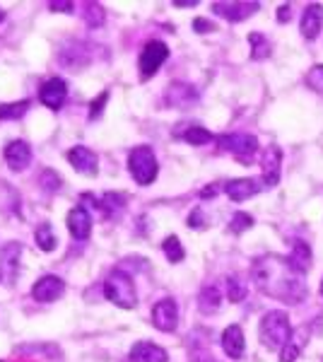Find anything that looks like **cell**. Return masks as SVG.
Listing matches in <instances>:
<instances>
[{
    "instance_id": "6da1fadb",
    "label": "cell",
    "mask_w": 323,
    "mask_h": 362,
    "mask_svg": "<svg viewBox=\"0 0 323 362\" xmlns=\"http://www.w3.org/2000/svg\"><path fill=\"white\" fill-rule=\"evenodd\" d=\"M251 278H254L256 288L263 295L285 302V305H299V302L307 300L304 273H299L287 256H258V259H254V266H251Z\"/></svg>"
},
{
    "instance_id": "7a4b0ae2",
    "label": "cell",
    "mask_w": 323,
    "mask_h": 362,
    "mask_svg": "<svg viewBox=\"0 0 323 362\" xmlns=\"http://www.w3.org/2000/svg\"><path fill=\"white\" fill-rule=\"evenodd\" d=\"M258 336H261V343L268 350H283L292 341L290 317H287L283 309H270V312L263 314Z\"/></svg>"
},
{
    "instance_id": "3957f363",
    "label": "cell",
    "mask_w": 323,
    "mask_h": 362,
    "mask_svg": "<svg viewBox=\"0 0 323 362\" xmlns=\"http://www.w3.org/2000/svg\"><path fill=\"white\" fill-rule=\"evenodd\" d=\"M104 297L121 309H133L138 305V290H135L133 278L128 273L119 271V268L111 271L107 280H104Z\"/></svg>"
},
{
    "instance_id": "277c9868",
    "label": "cell",
    "mask_w": 323,
    "mask_h": 362,
    "mask_svg": "<svg viewBox=\"0 0 323 362\" xmlns=\"http://www.w3.org/2000/svg\"><path fill=\"white\" fill-rule=\"evenodd\" d=\"M128 172L135 179V184L150 186L152 181L160 174V165H157V157L152 153L150 145H138L128 155Z\"/></svg>"
},
{
    "instance_id": "5b68a950",
    "label": "cell",
    "mask_w": 323,
    "mask_h": 362,
    "mask_svg": "<svg viewBox=\"0 0 323 362\" xmlns=\"http://www.w3.org/2000/svg\"><path fill=\"white\" fill-rule=\"evenodd\" d=\"M217 145H220L225 153L232 157H237L244 165H251L254 157L258 155V140L249 133H227V136L217 138Z\"/></svg>"
},
{
    "instance_id": "8992f818",
    "label": "cell",
    "mask_w": 323,
    "mask_h": 362,
    "mask_svg": "<svg viewBox=\"0 0 323 362\" xmlns=\"http://www.w3.org/2000/svg\"><path fill=\"white\" fill-rule=\"evenodd\" d=\"M169 58V46L164 42H157V39H152L143 46V51H140V58H138V75L143 83H148L157 75V70L162 68V63Z\"/></svg>"
},
{
    "instance_id": "52a82bcc",
    "label": "cell",
    "mask_w": 323,
    "mask_h": 362,
    "mask_svg": "<svg viewBox=\"0 0 323 362\" xmlns=\"http://www.w3.org/2000/svg\"><path fill=\"white\" fill-rule=\"evenodd\" d=\"M152 324H155L157 331H164V334L176 331V326H179V305L172 297H164L152 307Z\"/></svg>"
},
{
    "instance_id": "ba28073f",
    "label": "cell",
    "mask_w": 323,
    "mask_h": 362,
    "mask_svg": "<svg viewBox=\"0 0 323 362\" xmlns=\"http://www.w3.org/2000/svg\"><path fill=\"white\" fill-rule=\"evenodd\" d=\"M280 172H283V150L278 145H270L263 150L261 157V179L266 184V189H273L280 181Z\"/></svg>"
},
{
    "instance_id": "9c48e42d",
    "label": "cell",
    "mask_w": 323,
    "mask_h": 362,
    "mask_svg": "<svg viewBox=\"0 0 323 362\" xmlns=\"http://www.w3.org/2000/svg\"><path fill=\"white\" fill-rule=\"evenodd\" d=\"M68 97V83L61 78H51L39 87V102L51 112H61V107L66 104Z\"/></svg>"
},
{
    "instance_id": "30bf717a",
    "label": "cell",
    "mask_w": 323,
    "mask_h": 362,
    "mask_svg": "<svg viewBox=\"0 0 323 362\" xmlns=\"http://www.w3.org/2000/svg\"><path fill=\"white\" fill-rule=\"evenodd\" d=\"M68 162L70 167L78 174H85V177H95L99 172V157L97 153H92L85 145H75V148L68 150Z\"/></svg>"
},
{
    "instance_id": "8fae6325",
    "label": "cell",
    "mask_w": 323,
    "mask_h": 362,
    "mask_svg": "<svg viewBox=\"0 0 323 362\" xmlns=\"http://www.w3.org/2000/svg\"><path fill=\"white\" fill-rule=\"evenodd\" d=\"M63 293H66V283L58 276H41L32 288V297L37 302H41V305L56 302Z\"/></svg>"
},
{
    "instance_id": "7c38bea8",
    "label": "cell",
    "mask_w": 323,
    "mask_h": 362,
    "mask_svg": "<svg viewBox=\"0 0 323 362\" xmlns=\"http://www.w3.org/2000/svg\"><path fill=\"white\" fill-rule=\"evenodd\" d=\"M261 10V3H213V13L225 17L227 22H244Z\"/></svg>"
},
{
    "instance_id": "4fadbf2b",
    "label": "cell",
    "mask_w": 323,
    "mask_h": 362,
    "mask_svg": "<svg viewBox=\"0 0 323 362\" xmlns=\"http://www.w3.org/2000/svg\"><path fill=\"white\" fill-rule=\"evenodd\" d=\"M263 189H266L263 179H251V177L232 179V181H227V184H225V194L232 198L234 203H242V201H246V198L261 194Z\"/></svg>"
},
{
    "instance_id": "5bb4252c",
    "label": "cell",
    "mask_w": 323,
    "mask_h": 362,
    "mask_svg": "<svg viewBox=\"0 0 323 362\" xmlns=\"http://www.w3.org/2000/svg\"><path fill=\"white\" fill-rule=\"evenodd\" d=\"M198 99H201V95H198L196 87L189 83H172L167 95H164V102L172 109H186V107H191V104H196Z\"/></svg>"
},
{
    "instance_id": "9a60e30c",
    "label": "cell",
    "mask_w": 323,
    "mask_h": 362,
    "mask_svg": "<svg viewBox=\"0 0 323 362\" xmlns=\"http://www.w3.org/2000/svg\"><path fill=\"white\" fill-rule=\"evenodd\" d=\"M3 157L13 172H22V169L32 165V148H29V143H25V140H10L3 150Z\"/></svg>"
},
{
    "instance_id": "2e32d148",
    "label": "cell",
    "mask_w": 323,
    "mask_h": 362,
    "mask_svg": "<svg viewBox=\"0 0 323 362\" xmlns=\"http://www.w3.org/2000/svg\"><path fill=\"white\" fill-rule=\"evenodd\" d=\"M323 27V5L319 3H309L302 13V22H299V29H302V37L304 39H316L319 37Z\"/></svg>"
},
{
    "instance_id": "e0dca14e",
    "label": "cell",
    "mask_w": 323,
    "mask_h": 362,
    "mask_svg": "<svg viewBox=\"0 0 323 362\" xmlns=\"http://www.w3.org/2000/svg\"><path fill=\"white\" fill-rule=\"evenodd\" d=\"M68 230L75 239H87L92 235V215L85 206H75L68 213Z\"/></svg>"
},
{
    "instance_id": "ac0fdd59",
    "label": "cell",
    "mask_w": 323,
    "mask_h": 362,
    "mask_svg": "<svg viewBox=\"0 0 323 362\" xmlns=\"http://www.w3.org/2000/svg\"><path fill=\"white\" fill-rule=\"evenodd\" d=\"M128 360H131V362H167L169 353L162 346L152 343V341H138L131 348V355H128Z\"/></svg>"
},
{
    "instance_id": "d6986e66",
    "label": "cell",
    "mask_w": 323,
    "mask_h": 362,
    "mask_svg": "<svg viewBox=\"0 0 323 362\" xmlns=\"http://www.w3.org/2000/svg\"><path fill=\"white\" fill-rule=\"evenodd\" d=\"M222 350L229 355L232 360L244 358V350H246V341H244V331L239 324H232L222 331Z\"/></svg>"
},
{
    "instance_id": "ffe728a7",
    "label": "cell",
    "mask_w": 323,
    "mask_h": 362,
    "mask_svg": "<svg viewBox=\"0 0 323 362\" xmlns=\"http://www.w3.org/2000/svg\"><path fill=\"white\" fill-rule=\"evenodd\" d=\"M20 254H22V244L20 242H10L8 247L0 251V276L8 278V283H13V280L17 278Z\"/></svg>"
},
{
    "instance_id": "44dd1931",
    "label": "cell",
    "mask_w": 323,
    "mask_h": 362,
    "mask_svg": "<svg viewBox=\"0 0 323 362\" xmlns=\"http://www.w3.org/2000/svg\"><path fill=\"white\" fill-rule=\"evenodd\" d=\"M126 203H128V198L123 196V194H116V191H109V194H104V196L97 201V208L102 210V218L114 220L116 215L126 210Z\"/></svg>"
},
{
    "instance_id": "7402d4cb",
    "label": "cell",
    "mask_w": 323,
    "mask_h": 362,
    "mask_svg": "<svg viewBox=\"0 0 323 362\" xmlns=\"http://www.w3.org/2000/svg\"><path fill=\"white\" fill-rule=\"evenodd\" d=\"M220 305H222V293L217 285H205L201 293H198V309H201L203 314L217 312Z\"/></svg>"
},
{
    "instance_id": "603a6c76",
    "label": "cell",
    "mask_w": 323,
    "mask_h": 362,
    "mask_svg": "<svg viewBox=\"0 0 323 362\" xmlns=\"http://www.w3.org/2000/svg\"><path fill=\"white\" fill-rule=\"evenodd\" d=\"M290 259V264L297 268L299 273H309L311 268V249L307 242H295V247H292V254L287 256Z\"/></svg>"
},
{
    "instance_id": "cb8c5ba5",
    "label": "cell",
    "mask_w": 323,
    "mask_h": 362,
    "mask_svg": "<svg viewBox=\"0 0 323 362\" xmlns=\"http://www.w3.org/2000/svg\"><path fill=\"white\" fill-rule=\"evenodd\" d=\"M29 112V99H20V102L0 104V121H17Z\"/></svg>"
},
{
    "instance_id": "d4e9b609",
    "label": "cell",
    "mask_w": 323,
    "mask_h": 362,
    "mask_svg": "<svg viewBox=\"0 0 323 362\" xmlns=\"http://www.w3.org/2000/svg\"><path fill=\"white\" fill-rule=\"evenodd\" d=\"M249 44H251V58H254V61H263V58H268L270 51H273V46H270L268 39L258 32L249 34Z\"/></svg>"
},
{
    "instance_id": "484cf974",
    "label": "cell",
    "mask_w": 323,
    "mask_h": 362,
    "mask_svg": "<svg viewBox=\"0 0 323 362\" xmlns=\"http://www.w3.org/2000/svg\"><path fill=\"white\" fill-rule=\"evenodd\" d=\"M162 251H164V256H167V261L169 264H181L184 261V256H186V251L184 247H181V242H179V237H167L162 242Z\"/></svg>"
},
{
    "instance_id": "4316f807",
    "label": "cell",
    "mask_w": 323,
    "mask_h": 362,
    "mask_svg": "<svg viewBox=\"0 0 323 362\" xmlns=\"http://www.w3.org/2000/svg\"><path fill=\"white\" fill-rule=\"evenodd\" d=\"M34 239H37V244H39L41 251H54L58 247V239L54 235V227H51L49 223H44V225L37 227V235H34Z\"/></svg>"
},
{
    "instance_id": "83f0119b",
    "label": "cell",
    "mask_w": 323,
    "mask_h": 362,
    "mask_svg": "<svg viewBox=\"0 0 323 362\" xmlns=\"http://www.w3.org/2000/svg\"><path fill=\"white\" fill-rule=\"evenodd\" d=\"M181 138H184L186 143H191V145H205V143H210V140H213V133H210L208 128H203V126H189L184 133H181Z\"/></svg>"
},
{
    "instance_id": "f1b7e54d",
    "label": "cell",
    "mask_w": 323,
    "mask_h": 362,
    "mask_svg": "<svg viewBox=\"0 0 323 362\" xmlns=\"http://www.w3.org/2000/svg\"><path fill=\"white\" fill-rule=\"evenodd\" d=\"M104 20H107V13L99 3H85V22L90 25L92 29L102 27Z\"/></svg>"
},
{
    "instance_id": "f546056e",
    "label": "cell",
    "mask_w": 323,
    "mask_h": 362,
    "mask_svg": "<svg viewBox=\"0 0 323 362\" xmlns=\"http://www.w3.org/2000/svg\"><path fill=\"white\" fill-rule=\"evenodd\" d=\"M246 297V288L244 283L237 276H229L227 278V300L229 302H242Z\"/></svg>"
},
{
    "instance_id": "4dcf8cb0",
    "label": "cell",
    "mask_w": 323,
    "mask_h": 362,
    "mask_svg": "<svg viewBox=\"0 0 323 362\" xmlns=\"http://www.w3.org/2000/svg\"><path fill=\"white\" fill-rule=\"evenodd\" d=\"M254 227V218H251L249 213H234L232 223H229V230L234 232V235H242V232L251 230Z\"/></svg>"
},
{
    "instance_id": "1f68e13d",
    "label": "cell",
    "mask_w": 323,
    "mask_h": 362,
    "mask_svg": "<svg viewBox=\"0 0 323 362\" xmlns=\"http://www.w3.org/2000/svg\"><path fill=\"white\" fill-rule=\"evenodd\" d=\"M307 85L311 87L314 92H321L323 95V63H319V66H314L307 73Z\"/></svg>"
},
{
    "instance_id": "d6a6232c",
    "label": "cell",
    "mask_w": 323,
    "mask_h": 362,
    "mask_svg": "<svg viewBox=\"0 0 323 362\" xmlns=\"http://www.w3.org/2000/svg\"><path fill=\"white\" fill-rule=\"evenodd\" d=\"M107 102H109V92H102V95H97L95 102L90 104V119H92V121L102 116L104 107H107Z\"/></svg>"
},
{
    "instance_id": "836d02e7",
    "label": "cell",
    "mask_w": 323,
    "mask_h": 362,
    "mask_svg": "<svg viewBox=\"0 0 323 362\" xmlns=\"http://www.w3.org/2000/svg\"><path fill=\"white\" fill-rule=\"evenodd\" d=\"M41 184H44V189H49V191L61 189V179H58L56 172H51V169H46V172L41 174Z\"/></svg>"
},
{
    "instance_id": "e575fe53",
    "label": "cell",
    "mask_w": 323,
    "mask_h": 362,
    "mask_svg": "<svg viewBox=\"0 0 323 362\" xmlns=\"http://www.w3.org/2000/svg\"><path fill=\"white\" fill-rule=\"evenodd\" d=\"M299 350H302V348H299L297 343L290 341L283 350H280V362H295L299 358Z\"/></svg>"
},
{
    "instance_id": "d590c367",
    "label": "cell",
    "mask_w": 323,
    "mask_h": 362,
    "mask_svg": "<svg viewBox=\"0 0 323 362\" xmlns=\"http://www.w3.org/2000/svg\"><path fill=\"white\" fill-rule=\"evenodd\" d=\"M49 10H51V13H66V15H70L75 10V5L70 3V0H51Z\"/></svg>"
},
{
    "instance_id": "8d00e7d4",
    "label": "cell",
    "mask_w": 323,
    "mask_h": 362,
    "mask_svg": "<svg viewBox=\"0 0 323 362\" xmlns=\"http://www.w3.org/2000/svg\"><path fill=\"white\" fill-rule=\"evenodd\" d=\"M189 227L191 230H198V227H205V215L201 208H196L193 213L189 215Z\"/></svg>"
},
{
    "instance_id": "74e56055",
    "label": "cell",
    "mask_w": 323,
    "mask_h": 362,
    "mask_svg": "<svg viewBox=\"0 0 323 362\" xmlns=\"http://www.w3.org/2000/svg\"><path fill=\"white\" fill-rule=\"evenodd\" d=\"M193 29H196L198 34H208V32H215V25L203 20V17H196V20H193Z\"/></svg>"
},
{
    "instance_id": "f35d334b",
    "label": "cell",
    "mask_w": 323,
    "mask_h": 362,
    "mask_svg": "<svg viewBox=\"0 0 323 362\" xmlns=\"http://www.w3.org/2000/svg\"><path fill=\"white\" fill-rule=\"evenodd\" d=\"M220 191H225V184H210L208 189L201 191V198H213L220 194Z\"/></svg>"
},
{
    "instance_id": "ab89813d",
    "label": "cell",
    "mask_w": 323,
    "mask_h": 362,
    "mask_svg": "<svg viewBox=\"0 0 323 362\" xmlns=\"http://www.w3.org/2000/svg\"><path fill=\"white\" fill-rule=\"evenodd\" d=\"M278 22H290V5H283L278 10Z\"/></svg>"
},
{
    "instance_id": "60d3db41",
    "label": "cell",
    "mask_w": 323,
    "mask_h": 362,
    "mask_svg": "<svg viewBox=\"0 0 323 362\" xmlns=\"http://www.w3.org/2000/svg\"><path fill=\"white\" fill-rule=\"evenodd\" d=\"M174 5H176V8H196L198 3H196V0H176Z\"/></svg>"
},
{
    "instance_id": "b9f144b4",
    "label": "cell",
    "mask_w": 323,
    "mask_h": 362,
    "mask_svg": "<svg viewBox=\"0 0 323 362\" xmlns=\"http://www.w3.org/2000/svg\"><path fill=\"white\" fill-rule=\"evenodd\" d=\"M5 20V13H3V10H0V22H3Z\"/></svg>"
},
{
    "instance_id": "7bdbcfd3",
    "label": "cell",
    "mask_w": 323,
    "mask_h": 362,
    "mask_svg": "<svg viewBox=\"0 0 323 362\" xmlns=\"http://www.w3.org/2000/svg\"><path fill=\"white\" fill-rule=\"evenodd\" d=\"M319 293H321V297H323V280H321V288H319Z\"/></svg>"
},
{
    "instance_id": "ee69618b",
    "label": "cell",
    "mask_w": 323,
    "mask_h": 362,
    "mask_svg": "<svg viewBox=\"0 0 323 362\" xmlns=\"http://www.w3.org/2000/svg\"><path fill=\"white\" fill-rule=\"evenodd\" d=\"M0 280H3V276H0Z\"/></svg>"
}]
</instances>
